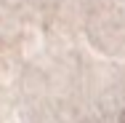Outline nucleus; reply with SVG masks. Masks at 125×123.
<instances>
[{
	"mask_svg": "<svg viewBox=\"0 0 125 123\" xmlns=\"http://www.w3.org/2000/svg\"><path fill=\"white\" fill-rule=\"evenodd\" d=\"M120 123H125V112H120Z\"/></svg>",
	"mask_w": 125,
	"mask_h": 123,
	"instance_id": "f257e3e1",
	"label": "nucleus"
}]
</instances>
